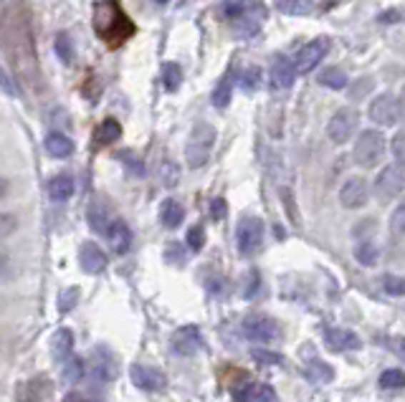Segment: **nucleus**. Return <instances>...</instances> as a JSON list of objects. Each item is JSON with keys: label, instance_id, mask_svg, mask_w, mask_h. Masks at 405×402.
<instances>
[{"label": "nucleus", "instance_id": "f3484780", "mask_svg": "<svg viewBox=\"0 0 405 402\" xmlns=\"http://www.w3.org/2000/svg\"><path fill=\"white\" fill-rule=\"evenodd\" d=\"M104 238L109 240V246L114 248V253H127L129 251V243H132V230L124 220L114 218L109 225V230L104 233Z\"/></svg>", "mask_w": 405, "mask_h": 402}, {"label": "nucleus", "instance_id": "c756f323", "mask_svg": "<svg viewBox=\"0 0 405 402\" xmlns=\"http://www.w3.org/2000/svg\"><path fill=\"white\" fill-rule=\"evenodd\" d=\"M162 84H165L167 91H178L180 84H183V68L172 61L165 63V68H162Z\"/></svg>", "mask_w": 405, "mask_h": 402}, {"label": "nucleus", "instance_id": "58836bf2", "mask_svg": "<svg viewBox=\"0 0 405 402\" xmlns=\"http://www.w3.org/2000/svg\"><path fill=\"white\" fill-rule=\"evenodd\" d=\"M76 299H79V289L76 286H71V289H66L59 297V311L61 314H66V311H71L74 306H76Z\"/></svg>", "mask_w": 405, "mask_h": 402}, {"label": "nucleus", "instance_id": "49530a36", "mask_svg": "<svg viewBox=\"0 0 405 402\" xmlns=\"http://www.w3.org/2000/svg\"><path fill=\"white\" fill-rule=\"evenodd\" d=\"M8 274H11V261H8L6 253L0 251V279H6Z\"/></svg>", "mask_w": 405, "mask_h": 402}, {"label": "nucleus", "instance_id": "e433bc0d", "mask_svg": "<svg viewBox=\"0 0 405 402\" xmlns=\"http://www.w3.org/2000/svg\"><path fill=\"white\" fill-rule=\"evenodd\" d=\"M251 357H254L259 364H281V359H284L279 352H271V349H259V346L251 349Z\"/></svg>", "mask_w": 405, "mask_h": 402}, {"label": "nucleus", "instance_id": "0eeeda50", "mask_svg": "<svg viewBox=\"0 0 405 402\" xmlns=\"http://www.w3.org/2000/svg\"><path fill=\"white\" fill-rule=\"evenodd\" d=\"M403 190H405V168L398 163L388 165V168L378 175V180H375V195L383 202L398 197Z\"/></svg>", "mask_w": 405, "mask_h": 402}, {"label": "nucleus", "instance_id": "6ab92c4d", "mask_svg": "<svg viewBox=\"0 0 405 402\" xmlns=\"http://www.w3.org/2000/svg\"><path fill=\"white\" fill-rule=\"evenodd\" d=\"M236 400L241 402H274L276 400V392L271 390L264 382H249L241 390H236Z\"/></svg>", "mask_w": 405, "mask_h": 402}, {"label": "nucleus", "instance_id": "2eb2a0df", "mask_svg": "<svg viewBox=\"0 0 405 402\" xmlns=\"http://www.w3.org/2000/svg\"><path fill=\"white\" fill-rule=\"evenodd\" d=\"M79 261H81V268L86 271V274L96 276L101 274L106 268V256L104 251H101L96 243H91V240H86V243H81V251H79Z\"/></svg>", "mask_w": 405, "mask_h": 402}, {"label": "nucleus", "instance_id": "4468645a", "mask_svg": "<svg viewBox=\"0 0 405 402\" xmlns=\"http://www.w3.org/2000/svg\"><path fill=\"white\" fill-rule=\"evenodd\" d=\"M91 377H94L96 382H109L117 377V362H114V357H111L109 349H96L94 357H91Z\"/></svg>", "mask_w": 405, "mask_h": 402}, {"label": "nucleus", "instance_id": "6e6552de", "mask_svg": "<svg viewBox=\"0 0 405 402\" xmlns=\"http://www.w3.org/2000/svg\"><path fill=\"white\" fill-rule=\"evenodd\" d=\"M367 114L380 127H390V124H398L400 114H403V106H400V101L393 94H380L378 99H372Z\"/></svg>", "mask_w": 405, "mask_h": 402}, {"label": "nucleus", "instance_id": "a211bd4d", "mask_svg": "<svg viewBox=\"0 0 405 402\" xmlns=\"http://www.w3.org/2000/svg\"><path fill=\"white\" fill-rule=\"evenodd\" d=\"M44 150L49 152L51 157H56V160H66V157L74 155L76 147H74L71 137H66V134H61V132H51L44 140Z\"/></svg>", "mask_w": 405, "mask_h": 402}, {"label": "nucleus", "instance_id": "423d86ee", "mask_svg": "<svg viewBox=\"0 0 405 402\" xmlns=\"http://www.w3.org/2000/svg\"><path fill=\"white\" fill-rule=\"evenodd\" d=\"M357 124H360V114H357V109H352V106H342V109H337V112L332 114V119H329V124H327L329 140H332L334 145H344V142L355 134Z\"/></svg>", "mask_w": 405, "mask_h": 402}, {"label": "nucleus", "instance_id": "f257e3e1", "mask_svg": "<svg viewBox=\"0 0 405 402\" xmlns=\"http://www.w3.org/2000/svg\"><path fill=\"white\" fill-rule=\"evenodd\" d=\"M94 31L106 46L117 48L129 36H134V23L127 13L119 8L117 0H104L94 11Z\"/></svg>", "mask_w": 405, "mask_h": 402}, {"label": "nucleus", "instance_id": "1a4fd4ad", "mask_svg": "<svg viewBox=\"0 0 405 402\" xmlns=\"http://www.w3.org/2000/svg\"><path fill=\"white\" fill-rule=\"evenodd\" d=\"M132 385L142 392H162L167 387V377L157 367H147V364H134L129 369Z\"/></svg>", "mask_w": 405, "mask_h": 402}, {"label": "nucleus", "instance_id": "c9c22d12", "mask_svg": "<svg viewBox=\"0 0 405 402\" xmlns=\"http://www.w3.org/2000/svg\"><path fill=\"white\" fill-rule=\"evenodd\" d=\"M18 230V218L13 215V212H3L0 210V240L8 238V235H13Z\"/></svg>", "mask_w": 405, "mask_h": 402}, {"label": "nucleus", "instance_id": "37998d69", "mask_svg": "<svg viewBox=\"0 0 405 402\" xmlns=\"http://www.w3.org/2000/svg\"><path fill=\"white\" fill-rule=\"evenodd\" d=\"M56 51H59V56L64 58L66 63H71V43H69V36H59L56 38Z\"/></svg>", "mask_w": 405, "mask_h": 402}, {"label": "nucleus", "instance_id": "b1692460", "mask_svg": "<svg viewBox=\"0 0 405 402\" xmlns=\"http://www.w3.org/2000/svg\"><path fill=\"white\" fill-rule=\"evenodd\" d=\"M111 220H114V218L109 215V210H106L104 202H91V207H89V225L96 230V233L104 235L106 230H109Z\"/></svg>", "mask_w": 405, "mask_h": 402}, {"label": "nucleus", "instance_id": "f8f14e48", "mask_svg": "<svg viewBox=\"0 0 405 402\" xmlns=\"http://www.w3.org/2000/svg\"><path fill=\"white\" fill-rule=\"evenodd\" d=\"M172 349H175V354H180V357H193V354H198L200 349H203V336H200L198 326L188 324L175 331V334H172Z\"/></svg>", "mask_w": 405, "mask_h": 402}, {"label": "nucleus", "instance_id": "2f4dec72", "mask_svg": "<svg viewBox=\"0 0 405 402\" xmlns=\"http://www.w3.org/2000/svg\"><path fill=\"white\" fill-rule=\"evenodd\" d=\"M380 387L383 390H403L405 387V372L403 369H388L380 374Z\"/></svg>", "mask_w": 405, "mask_h": 402}, {"label": "nucleus", "instance_id": "a18cd8bd", "mask_svg": "<svg viewBox=\"0 0 405 402\" xmlns=\"http://www.w3.org/2000/svg\"><path fill=\"white\" fill-rule=\"evenodd\" d=\"M119 157H124V160H129V170H132L134 175H142V172H144L142 163H139V160H134L132 155H119Z\"/></svg>", "mask_w": 405, "mask_h": 402}, {"label": "nucleus", "instance_id": "cd10ccee", "mask_svg": "<svg viewBox=\"0 0 405 402\" xmlns=\"http://www.w3.org/2000/svg\"><path fill=\"white\" fill-rule=\"evenodd\" d=\"M319 84L327 86V89H334V91H342L347 86V76H344L342 68H327V71L319 73Z\"/></svg>", "mask_w": 405, "mask_h": 402}, {"label": "nucleus", "instance_id": "a19ab883", "mask_svg": "<svg viewBox=\"0 0 405 402\" xmlns=\"http://www.w3.org/2000/svg\"><path fill=\"white\" fill-rule=\"evenodd\" d=\"M385 344H388V349L395 354V357L405 362V336H388Z\"/></svg>", "mask_w": 405, "mask_h": 402}, {"label": "nucleus", "instance_id": "8fccbe9b", "mask_svg": "<svg viewBox=\"0 0 405 402\" xmlns=\"http://www.w3.org/2000/svg\"><path fill=\"white\" fill-rule=\"evenodd\" d=\"M400 106H403V112H405V89H403V94H400Z\"/></svg>", "mask_w": 405, "mask_h": 402}, {"label": "nucleus", "instance_id": "4be33fe9", "mask_svg": "<svg viewBox=\"0 0 405 402\" xmlns=\"http://www.w3.org/2000/svg\"><path fill=\"white\" fill-rule=\"evenodd\" d=\"M234 84H236V71L231 68V71H228L226 76L218 81L216 91H213V104H216L218 109L228 106V101H231V94H234Z\"/></svg>", "mask_w": 405, "mask_h": 402}, {"label": "nucleus", "instance_id": "a878e982", "mask_svg": "<svg viewBox=\"0 0 405 402\" xmlns=\"http://www.w3.org/2000/svg\"><path fill=\"white\" fill-rule=\"evenodd\" d=\"M51 346H54V357L56 359H69L71 357V346H74V336L69 329H61V331H56L54 341H51Z\"/></svg>", "mask_w": 405, "mask_h": 402}, {"label": "nucleus", "instance_id": "5701e85b", "mask_svg": "<svg viewBox=\"0 0 405 402\" xmlns=\"http://www.w3.org/2000/svg\"><path fill=\"white\" fill-rule=\"evenodd\" d=\"M185 218V210L183 205H180L178 200H165L160 207V220L165 228H178L180 223H183Z\"/></svg>", "mask_w": 405, "mask_h": 402}, {"label": "nucleus", "instance_id": "3c124183", "mask_svg": "<svg viewBox=\"0 0 405 402\" xmlns=\"http://www.w3.org/2000/svg\"><path fill=\"white\" fill-rule=\"evenodd\" d=\"M157 6H165V3H170V0H155Z\"/></svg>", "mask_w": 405, "mask_h": 402}, {"label": "nucleus", "instance_id": "39448f33", "mask_svg": "<svg viewBox=\"0 0 405 402\" xmlns=\"http://www.w3.org/2000/svg\"><path fill=\"white\" fill-rule=\"evenodd\" d=\"M246 339L251 341H261V344H271L281 336V329H279L276 319L264 316V314H254V316L244 319V326H241Z\"/></svg>", "mask_w": 405, "mask_h": 402}, {"label": "nucleus", "instance_id": "c03bdc74", "mask_svg": "<svg viewBox=\"0 0 405 402\" xmlns=\"http://www.w3.org/2000/svg\"><path fill=\"white\" fill-rule=\"evenodd\" d=\"M0 89L6 91L8 96H18V89L13 86V78L6 73V68H0Z\"/></svg>", "mask_w": 405, "mask_h": 402}, {"label": "nucleus", "instance_id": "9d476101", "mask_svg": "<svg viewBox=\"0 0 405 402\" xmlns=\"http://www.w3.org/2000/svg\"><path fill=\"white\" fill-rule=\"evenodd\" d=\"M329 43H332L329 38H314L311 43H306L304 48L296 53V58H294L296 73H309L311 68L316 66V63H319L324 56H327Z\"/></svg>", "mask_w": 405, "mask_h": 402}, {"label": "nucleus", "instance_id": "c85d7f7f", "mask_svg": "<svg viewBox=\"0 0 405 402\" xmlns=\"http://www.w3.org/2000/svg\"><path fill=\"white\" fill-rule=\"evenodd\" d=\"M259 0H226L223 3V16L231 18V21H239L244 13H249Z\"/></svg>", "mask_w": 405, "mask_h": 402}, {"label": "nucleus", "instance_id": "f704fd0d", "mask_svg": "<svg viewBox=\"0 0 405 402\" xmlns=\"http://www.w3.org/2000/svg\"><path fill=\"white\" fill-rule=\"evenodd\" d=\"M259 86H261V68L249 66V68H246V73H244V89L249 91V94H254Z\"/></svg>", "mask_w": 405, "mask_h": 402}, {"label": "nucleus", "instance_id": "4c0bfd02", "mask_svg": "<svg viewBox=\"0 0 405 402\" xmlns=\"http://www.w3.org/2000/svg\"><path fill=\"white\" fill-rule=\"evenodd\" d=\"M390 230L395 235H405V200L395 207V212L390 215Z\"/></svg>", "mask_w": 405, "mask_h": 402}, {"label": "nucleus", "instance_id": "aec40b11", "mask_svg": "<svg viewBox=\"0 0 405 402\" xmlns=\"http://www.w3.org/2000/svg\"><path fill=\"white\" fill-rule=\"evenodd\" d=\"M46 190H49V197L54 202H66L74 195V190H76V185H74L71 175H56V177L49 180Z\"/></svg>", "mask_w": 405, "mask_h": 402}, {"label": "nucleus", "instance_id": "79ce46f5", "mask_svg": "<svg viewBox=\"0 0 405 402\" xmlns=\"http://www.w3.org/2000/svg\"><path fill=\"white\" fill-rule=\"evenodd\" d=\"M188 246L193 248V251H200L203 248V225H193V228L188 230Z\"/></svg>", "mask_w": 405, "mask_h": 402}, {"label": "nucleus", "instance_id": "72a5a7b5", "mask_svg": "<svg viewBox=\"0 0 405 402\" xmlns=\"http://www.w3.org/2000/svg\"><path fill=\"white\" fill-rule=\"evenodd\" d=\"M383 291L390 297H405V279L400 276H383Z\"/></svg>", "mask_w": 405, "mask_h": 402}, {"label": "nucleus", "instance_id": "412c9836", "mask_svg": "<svg viewBox=\"0 0 405 402\" xmlns=\"http://www.w3.org/2000/svg\"><path fill=\"white\" fill-rule=\"evenodd\" d=\"M119 137H122V127H119L117 119H104V122L99 124V129H96L94 142L96 147H104V145H111V142H117Z\"/></svg>", "mask_w": 405, "mask_h": 402}, {"label": "nucleus", "instance_id": "393cba45", "mask_svg": "<svg viewBox=\"0 0 405 402\" xmlns=\"http://www.w3.org/2000/svg\"><path fill=\"white\" fill-rule=\"evenodd\" d=\"M276 11L284 16H309L314 11L311 0H276Z\"/></svg>", "mask_w": 405, "mask_h": 402}, {"label": "nucleus", "instance_id": "bb28decb", "mask_svg": "<svg viewBox=\"0 0 405 402\" xmlns=\"http://www.w3.org/2000/svg\"><path fill=\"white\" fill-rule=\"evenodd\" d=\"M306 377H309L311 382H316V385H322V382H329L334 377V369L329 367V364H324L322 359H311L309 364H306Z\"/></svg>", "mask_w": 405, "mask_h": 402}, {"label": "nucleus", "instance_id": "09e8293b", "mask_svg": "<svg viewBox=\"0 0 405 402\" xmlns=\"http://www.w3.org/2000/svg\"><path fill=\"white\" fill-rule=\"evenodd\" d=\"M8 195V180L6 177H0V200Z\"/></svg>", "mask_w": 405, "mask_h": 402}, {"label": "nucleus", "instance_id": "ea45409f", "mask_svg": "<svg viewBox=\"0 0 405 402\" xmlns=\"http://www.w3.org/2000/svg\"><path fill=\"white\" fill-rule=\"evenodd\" d=\"M390 150H393L395 163L403 165V168H405V132H398V134H395L393 142H390Z\"/></svg>", "mask_w": 405, "mask_h": 402}, {"label": "nucleus", "instance_id": "7ed1b4c3", "mask_svg": "<svg viewBox=\"0 0 405 402\" xmlns=\"http://www.w3.org/2000/svg\"><path fill=\"white\" fill-rule=\"evenodd\" d=\"M236 240H239V251L244 256H256L264 246V223L256 215H244L239 220V230H236Z\"/></svg>", "mask_w": 405, "mask_h": 402}, {"label": "nucleus", "instance_id": "20e7f679", "mask_svg": "<svg viewBox=\"0 0 405 402\" xmlns=\"http://www.w3.org/2000/svg\"><path fill=\"white\" fill-rule=\"evenodd\" d=\"M385 155V137L380 132H367L360 134V140L355 145V163L360 168H375Z\"/></svg>", "mask_w": 405, "mask_h": 402}, {"label": "nucleus", "instance_id": "ddd939ff", "mask_svg": "<svg viewBox=\"0 0 405 402\" xmlns=\"http://www.w3.org/2000/svg\"><path fill=\"white\" fill-rule=\"evenodd\" d=\"M339 202L350 210H357L367 202V182L362 177H350L344 180L342 190H339Z\"/></svg>", "mask_w": 405, "mask_h": 402}, {"label": "nucleus", "instance_id": "7c9ffc66", "mask_svg": "<svg viewBox=\"0 0 405 402\" xmlns=\"http://www.w3.org/2000/svg\"><path fill=\"white\" fill-rule=\"evenodd\" d=\"M84 372H86V367H84L81 357H69V359H64V380H66V382H71V385L81 382Z\"/></svg>", "mask_w": 405, "mask_h": 402}, {"label": "nucleus", "instance_id": "9b49d317", "mask_svg": "<svg viewBox=\"0 0 405 402\" xmlns=\"http://www.w3.org/2000/svg\"><path fill=\"white\" fill-rule=\"evenodd\" d=\"M296 76V66L294 61H289L284 53H276L271 61V71H269V78H271V89L274 91H286L291 89Z\"/></svg>", "mask_w": 405, "mask_h": 402}, {"label": "nucleus", "instance_id": "de8ad7c7", "mask_svg": "<svg viewBox=\"0 0 405 402\" xmlns=\"http://www.w3.org/2000/svg\"><path fill=\"white\" fill-rule=\"evenodd\" d=\"M223 212H226V202L218 197V200H213V218H223Z\"/></svg>", "mask_w": 405, "mask_h": 402}, {"label": "nucleus", "instance_id": "dca6fc26", "mask_svg": "<svg viewBox=\"0 0 405 402\" xmlns=\"http://www.w3.org/2000/svg\"><path fill=\"white\" fill-rule=\"evenodd\" d=\"M324 339L332 346L334 352H347V349H360L362 341L355 331L350 329H339V326H332V329H324Z\"/></svg>", "mask_w": 405, "mask_h": 402}, {"label": "nucleus", "instance_id": "473e14b6", "mask_svg": "<svg viewBox=\"0 0 405 402\" xmlns=\"http://www.w3.org/2000/svg\"><path fill=\"white\" fill-rule=\"evenodd\" d=\"M355 258L362 263V266H375V263H378V246H372V243H360V246H355Z\"/></svg>", "mask_w": 405, "mask_h": 402}, {"label": "nucleus", "instance_id": "f03ea898", "mask_svg": "<svg viewBox=\"0 0 405 402\" xmlns=\"http://www.w3.org/2000/svg\"><path fill=\"white\" fill-rule=\"evenodd\" d=\"M213 145H216V129L208 122H198L193 127L188 137V145H185V160H188V168L200 170L203 165L211 160Z\"/></svg>", "mask_w": 405, "mask_h": 402}]
</instances>
